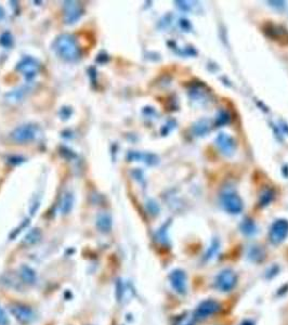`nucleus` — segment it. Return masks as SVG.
Masks as SVG:
<instances>
[{"mask_svg": "<svg viewBox=\"0 0 288 325\" xmlns=\"http://www.w3.org/2000/svg\"><path fill=\"white\" fill-rule=\"evenodd\" d=\"M55 50L59 55L67 60H73L77 57V47L71 36H61L55 43Z\"/></svg>", "mask_w": 288, "mask_h": 325, "instance_id": "nucleus-1", "label": "nucleus"}, {"mask_svg": "<svg viewBox=\"0 0 288 325\" xmlns=\"http://www.w3.org/2000/svg\"><path fill=\"white\" fill-rule=\"evenodd\" d=\"M236 281L238 277L234 271L230 270V269H225V270L221 271L216 277V286L218 290L222 292H230L234 289L236 285Z\"/></svg>", "mask_w": 288, "mask_h": 325, "instance_id": "nucleus-2", "label": "nucleus"}, {"mask_svg": "<svg viewBox=\"0 0 288 325\" xmlns=\"http://www.w3.org/2000/svg\"><path fill=\"white\" fill-rule=\"evenodd\" d=\"M288 234V222L286 220H277L271 228L270 240L274 244L281 243Z\"/></svg>", "mask_w": 288, "mask_h": 325, "instance_id": "nucleus-3", "label": "nucleus"}, {"mask_svg": "<svg viewBox=\"0 0 288 325\" xmlns=\"http://www.w3.org/2000/svg\"><path fill=\"white\" fill-rule=\"evenodd\" d=\"M220 310V305L215 300H205L198 306L195 312V317L197 319H206L210 315H213Z\"/></svg>", "mask_w": 288, "mask_h": 325, "instance_id": "nucleus-4", "label": "nucleus"}, {"mask_svg": "<svg viewBox=\"0 0 288 325\" xmlns=\"http://www.w3.org/2000/svg\"><path fill=\"white\" fill-rule=\"evenodd\" d=\"M170 282L174 289L184 294L187 290V276L182 270H175L170 275Z\"/></svg>", "mask_w": 288, "mask_h": 325, "instance_id": "nucleus-5", "label": "nucleus"}, {"mask_svg": "<svg viewBox=\"0 0 288 325\" xmlns=\"http://www.w3.org/2000/svg\"><path fill=\"white\" fill-rule=\"evenodd\" d=\"M222 204H224L225 210L231 213H239L243 210L240 199L235 194H225L222 197Z\"/></svg>", "mask_w": 288, "mask_h": 325, "instance_id": "nucleus-6", "label": "nucleus"}, {"mask_svg": "<svg viewBox=\"0 0 288 325\" xmlns=\"http://www.w3.org/2000/svg\"><path fill=\"white\" fill-rule=\"evenodd\" d=\"M34 136H35L34 130H32V127L27 126V127L18 128L16 131L15 138L20 141H24V140H30V139L34 138Z\"/></svg>", "mask_w": 288, "mask_h": 325, "instance_id": "nucleus-7", "label": "nucleus"}, {"mask_svg": "<svg viewBox=\"0 0 288 325\" xmlns=\"http://www.w3.org/2000/svg\"><path fill=\"white\" fill-rule=\"evenodd\" d=\"M13 313L22 321H30V320L32 319V311L25 307H18L17 306V307L13 308Z\"/></svg>", "mask_w": 288, "mask_h": 325, "instance_id": "nucleus-8", "label": "nucleus"}, {"mask_svg": "<svg viewBox=\"0 0 288 325\" xmlns=\"http://www.w3.org/2000/svg\"><path fill=\"white\" fill-rule=\"evenodd\" d=\"M8 323V318L4 311L0 307V325H7Z\"/></svg>", "mask_w": 288, "mask_h": 325, "instance_id": "nucleus-9", "label": "nucleus"}]
</instances>
